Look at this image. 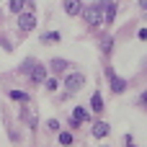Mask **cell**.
I'll use <instances>...</instances> for the list:
<instances>
[{
	"label": "cell",
	"instance_id": "cell-9",
	"mask_svg": "<svg viewBox=\"0 0 147 147\" xmlns=\"http://www.w3.org/2000/svg\"><path fill=\"white\" fill-rule=\"evenodd\" d=\"M21 119H23L28 127H36V114H34L31 106H23V109H21Z\"/></svg>",
	"mask_w": 147,
	"mask_h": 147
},
{
	"label": "cell",
	"instance_id": "cell-15",
	"mask_svg": "<svg viewBox=\"0 0 147 147\" xmlns=\"http://www.w3.org/2000/svg\"><path fill=\"white\" fill-rule=\"evenodd\" d=\"M41 41H59V34H57V31H52V34H44V36H41Z\"/></svg>",
	"mask_w": 147,
	"mask_h": 147
},
{
	"label": "cell",
	"instance_id": "cell-16",
	"mask_svg": "<svg viewBox=\"0 0 147 147\" xmlns=\"http://www.w3.org/2000/svg\"><path fill=\"white\" fill-rule=\"evenodd\" d=\"M59 142H62V145H70V142H72V134H70V132H59Z\"/></svg>",
	"mask_w": 147,
	"mask_h": 147
},
{
	"label": "cell",
	"instance_id": "cell-2",
	"mask_svg": "<svg viewBox=\"0 0 147 147\" xmlns=\"http://www.w3.org/2000/svg\"><path fill=\"white\" fill-rule=\"evenodd\" d=\"M34 26H36V16H34V10H21L18 13V28L23 31V34H28V31H34Z\"/></svg>",
	"mask_w": 147,
	"mask_h": 147
},
{
	"label": "cell",
	"instance_id": "cell-13",
	"mask_svg": "<svg viewBox=\"0 0 147 147\" xmlns=\"http://www.w3.org/2000/svg\"><path fill=\"white\" fill-rule=\"evenodd\" d=\"M10 98H13V101H21V103H28V96H26L23 90H10Z\"/></svg>",
	"mask_w": 147,
	"mask_h": 147
},
{
	"label": "cell",
	"instance_id": "cell-21",
	"mask_svg": "<svg viewBox=\"0 0 147 147\" xmlns=\"http://www.w3.org/2000/svg\"><path fill=\"white\" fill-rule=\"evenodd\" d=\"M140 101H142V103H145V106H147V90H145V93H142V98H140Z\"/></svg>",
	"mask_w": 147,
	"mask_h": 147
},
{
	"label": "cell",
	"instance_id": "cell-20",
	"mask_svg": "<svg viewBox=\"0 0 147 147\" xmlns=\"http://www.w3.org/2000/svg\"><path fill=\"white\" fill-rule=\"evenodd\" d=\"M140 8H142V10H147V0H140Z\"/></svg>",
	"mask_w": 147,
	"mask_h": 147
},
{
	"label": "cell",
	"instance_id": "cell-7",
	"mask_svg": "<svg viewBox=\"0 0 147 147\" xmlns=\"http://www.w3.org/2000/svg\"><path fill=\"white\" fill-rule=\"evenodd\" d=\"M80 121H88V111L83 106H78L72 111V119H70V127H80Z\"/></svg>",
	"mask_w": 147,
	"mask_h": 147
},
{
	"label": "cell",
	"instance_id": "cell-18",
	"mask_svg": "<svg viewBox=\"0 0 147 147\" xmlns=\"http://www.w3.org/2000/svg\"><path fill=\"white\" fill-rule=\"evenodd\" d=\"M47 127H49V129H52V132H59V124H57V121H54V119H52V121H49V124H47Z\"/></svg>",
	"mask_w": 147,
	"mask_h": 147
},
{
	"label": "cell",
	"instance_id": "cell-1",
	"mask_svg": "<svg viewBox=\"0 0 147 147\" xmlns=\"http://www.w3.org/2000/svg\"><path fill=\"white\" fill-rule=\"evenodd\" d=\"M80 16L85 18V23H88V26H101V23H103V10H101V0H96L93 5L83 8V10H80Z\"/></svg>",
	"mask_w": 147,
	"mask_h": 147
},
{
	"label": "cell",
	"instance_id": "cell-19",
	"mask_svg": "<svg viewBox=\"0 0 147 147\" xmlns=\"http://www.w3.org/2000/svg\"><path fill=\"white\" fill-rule=\"evenodd\" d=\"M137 36H140L142 41H147V28H140V34H137Z\"/></svg>",
	"mask_w": 147,
	"mask_h": 147
},
{
	"label": "cell",
	"instance_id": "cell-3",
	"mask_svg": "<svg viewBox=\"0 0 147 147\" xmlns=\"http://www.w3.org/2000/svg\"><path fill=\"white\" fill-rule=\"evenodd\" d=\"M65 85H67V93H78L83 85H85V75L83 72H70L65 78Z\"/></svg>",
	"mask_w": 147,
	"mask_h": 147
},
{
	"label": "cell",
	"instance_id": "cell-10",
	"mask_svg": "<svg viewBox=\"0 0 147 147\" xmlns=\"http://www.w3.org/2000/svg\"><path fill=\"white\" fill-rule=\"evenodd\" d=\"M106 134H109V124H106V121H96V124H93V137L101 140V137H106Z\"/></svg>",
	"mask_w": 147,
	"mask_h": 147
},
{
	"label": "cell",
	"instance_id": "cell-5",
	"mask_svg": "<svg viewBox=\"0 0 147 147\" xmlns=\"http://www.w3.org/2000/svg\"><path fill=\"white\" fill-rule=\"evenodd\" d=\"M28 78H31V83H44V80H47V67L34 62V65L28 67Z\"/></svg>",
	"mask_w": 147,
	"mask_h": 147
},
{
	"label": "cell",
	"instance_id": "cell-6",
	"mask_svg": "<svg viewBox=\"0 0 147 147\" xmlns=\"http://www.w3.org/2000/svg\"><path fill=\"white\" fill-rule=\"evenodd\" d=\"M101 10H103V23H114L116 3H114V0H101Z\"/></svg>",
	"mask_w": 147,
	"mask_h": 147
},
{
	"label": "cell",
	"instance_id": "cell-17",
	"mask_svg": "<svg viewBox=\"0 0 147 147\" xmlns=\"http://www.w3.org/2000/svg\"><path fill=\"white\" fill-rule=\"evenodd\" d=\"M57 85H59L57 80H47V88H49V90H57Z\"/></svg>",
	"mask_w": 147,
	"mask_h": 147
},
{
	"label": "cell",
	"instance_id": "cell-4",
	"mask_svg": "<svg viewBox=\"0 0 147 147\" xmlns=\"http://www.w3.org/2000/svg\"><path fill=\"white\" fill-rule=\"evenodd\" d=\"M106 75H109V83H111V90H114V93H124V88H127V80H124V78H119V75H116V72H114L111 67L106 70Z\"/></svg>",
	"mask_w": 147,
	"mask_h": 147
},
{
	"label": "cell",
	"instance_id": "cell-11",
	"mask_svg": "<svg viewBox=\"0 0 147 147\" xmlns=\"http://www.w3.org/2000/svg\"><path fill=\"white\" fill-rule=\"evenodd\" d=\"M90 109H93L96 114L103 111V98H101V93H93V98H90Z\"/></svg>",
	"mask_w": 147,
	"mask_h": 147
},
{
	"label": "cell",
	"instance_id": "cell-14",
	"mask_svg": "<svg viewBox=\"0 0 147 147\" xmlns=\"http://www.w3.org/2000/svg\"><path fill=\"white\" fill-rule=\"evenodd\" d=\"M23 5H26V0H10V3H8V8H10L13 13H21Z\"/></svg>",
	"mask_w": 147,
	"mask_h": 147
},
{
	"label": "cell",
	"instance_id": "cell-12",
	"mask_svg": "<svg viewBox=\"0 0 147 147\" xmlns=\"http://www.w3.org/2000/svg\"><path fill=\"white\" fill-rule=\"evenodd\" d=\"M67 65H70V62H65V59H52V70H54V72H65Z\"/></svg>",
	"mask_w": 147,
	"mask_h": 147
},
{
	"label": "cell",
	"instance_id": "cell-8",
	"mask_svg": "<svg viewBox=\"0 0 147 147\" xmlns=\"http://www.w3.org/2000/svg\"><path fill=\"white\" fill-rule=\"evenodd\" d=\"M80 10H83L80 0H65V13L67 16H80Z\"/></svg>",
	"mask_w": 147,
	"mask_h": 147
}]
</instances>
